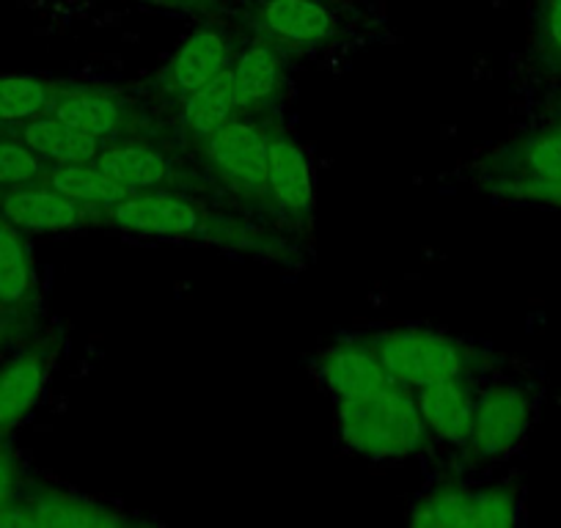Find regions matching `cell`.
Here are the masks:
<instances>
[{"label":"cell","mask_w":561,"mask_h":528,"mask_svg":"<svg viewBox=\"0 0 561 528\" xmlns=\"http://www.w3.org/2000/svg\"><path fill=\"white\" fill-rule=\"evenodd\" d=\"M320 377L328 391L336 397V402L369 397V393L399 386L360 336L344 338V342L328 347L320 355Z\"/></svg>","instance_id":"obj_16"},{"label":"cell","mask_w":561,"mask_h":528,"mask_svg":"<svg viewBox=\"0 0 561 528\" xmlns=\"http://www.w3.org/2000/svg\"><path fill=\"white\" fill-rule=\"evenodd\" d=\"M477 375H455L415 388V402L433 438L451 446H466L477 416Z\"/></svg>","instance_id":"obj_15"},{"label":"cell","mask_w":561,"mask_h":528,"mask_svg":"<svg viewBox=\"0 0 561 528\" xmlns=\"http://www.w3.org/2000/svg\"><path fill=\"white\" fill-rule=\"evenodd\" d=\"M234 89H231L229 69L220 72L213 83L202 85L191 96L180 102V122L191 149H198L215 129L224 127L231 116H237Z\"/></svg>","instance_id":"obj_20"},{"label":"cell","mask_w":561,"mask_h":528,"mask_svg":"<svg viewBox=\"0 0 561 528\" xmlns=\"http://www.w3.org/2000/svg\"><path fill=\"white\" fill-rule=\"evenodd\" d=\"M20 504L25 509V523L39 528H118L135 523L113 506L56 487L31 490L28 498Z\"/></svg>","instance_id":"obj_17"},{"label":"cell","mask_w":561,"mask_h":528,"mask_svg":"<svg viewBox=\"0 0 561 528\" xmlns=\"http://www.w3.org/2000/svg\"><path fill=\"white\" fill-rule=\"evenodd\" d=\"M267 196L270 209L304 226L314 213V180L304 147L280 124L267 129Z\"/></svg>","instance_id":"obj_10"},{"label":"cell","mask_w":561,"mask_h":528,"mask_svg":"<svg viewBox=\"0 0 561 528\" xmlns=\"http://www.w3.org/2000/svg\"><path fill=\"white\" fill-rule=\"evenodd\" d=\"M248 25L259 42L278 50H311L336 36V18L325 0H256Z\"/></svg>","instance_id":"obj_9"},{"label":"cell","mask_w":561,"mask_h":528,"mask_svg":"<svg viewBox=\"0 0 561 528\" xmlns=\"http://www.w3.org/2000/svg\"><path fill=\"white\" fill-rule=\"evenodd\" d=\"M267 129L259 116L237 113L193 152L229 193L256 207H270L267 196Z\"/></svg>","instance_id":"obj_5"},{"label":"cell","mask_w":561,"mask_h":528,"mask_svg":"<svg viewBox=\"0 0 561 528\" xmlns=\"http://www.w3.org/2000/svg\"><path fill=\"white\" fill-rule=\"evenodd\" d=\"M47 111L69 127L80 129L96 141H118L127 136H144L147 118L127 96L91 85H56Z\"/></svg>","instance_id":"obj_8"},{"label":"cell","mask_w":561,"mask_h":528,"mask_svg":"<svg viewBox=\"0 0 561 528\" xmlns=\"http://www.w3.org/2000/svg\"><path fill=\"white\" fill-rule=\"evenodd\" d=\"M231 58H234V47L224 31L215 25L196 28L171 56L160 80V91L165 100L182 102L202 85L213 83L220 72H226Z\"/></svg>","instance_id":"obj_12"},{"label":"cell","mask_w":561,"mask_h":528,"mask_svg":"<svg viewBox=\"0 0 561 528\" xmlns=\"http://www.w3.org/2000/svg\"><path fill=\"white\" fill-rule=\"evenodd\" d=\"M39 180L47 182L50 187H56V191H61L64 196L75 198V202L102 209L105 215L107 209L116 207V204L129 193L127 187H122L116 180H111L96 163L45 165Z\"/></svg>","instance_id":"obj_21"},{"label":"cell","mask_w":561,"mask_h":528,"mask_svg":"<svg viewBox=\"0 0 561 528\" xmlns=\"http://www.w3.org/2000/svg\"><path fill=\"white\" fill-rule=\"evenodd\" d=\"M18 490H20L18 466H14L12 455H9L7 449H0V509L18 498Z\"/></svg>","instance_id":"obj_26"},{"label":"cell","mask_w":561,"mask_h":528,"mask_svg":"<svg viewBox=\"0 0 561 528\" xmlns=\"http://www.w3.org/2000/svg\"><path fill=\"white\" fill-rule=\"evenodd\" d=\"M34 289L28 248L14 223L0 215V306H20Z\"/></svg>","instance_id":"obj_22"},{"label":"cell","mask_w":561,"mask_h":528,"mask_svg":"<svg viewBox=\"0 0 561 528\" xmlns=\"http://www.w3.org/2000/svg\"><path fill=\"white\" fill-rule=\"evenodd\" d=\"M534 58L542 72L561 78V0H539L537 3Z\"/></svg>","instance_id":"obj_24"},{"label":"cell","mask_w":561,"mask_h":528,"mask_svg":"<svg viewBox=\"0 0 561 528\" xmlns=\"http://www.w3.org/2000/svg\"><path fill=\"white\" fill-rule=\"evenodd\" d=\"M553 122L561 124V94H559V100H556V105H553Z\"/></svg>","instance_id":"obj_28"},{"label":"cell","mask_w":561,"mask_h":528,"mask_svg":"<svg viewBox=\"0 0 561 528\" xmlns=\"http://www.w3.org/2000/svg\"><path fill=\"white\" fill-rule=\"evenodd\" d=\"M23 141L47 165L94 163L102 149V141L69 127L61 118L53 116L50 111L25 122Z\"/></svg>","instance_id":"obj_19"},{"label":"cell","mask_w":561,"mask_h":528,"mask_svg":"<svg viewBox=\"0 0 561 528\" xmlns=\"http://www.w3.org/2000/svg\"><path fill=\"white\" fill-rule=\"evenodd\" d=\"M0 215L28 231H69L91 220H107L102 209L75 202L42 180L9 185L0 196Z\"/></svg>","instance_id":"obj_11"},{"label":"cell","mask_w":561,"mask_h":528,"mask_svg":"<svg viewBox=\"0 0 561 528\" xmlns=\"http://www.w3.org/2000/svg\"><path fill=\"white\" fill-rule=\"evenodd\" d=\"M520 487L515 482L466 484L449 479L421 495L410 509L419 528H510L520 520Z\"/></svg>","instance_id":"obj_6"},{"label":"cell","mask_w":561,"mask_h":528,"mask_svg":"<svg viewBox=\"0 0 561 528\" xmlns=\"http://www.w3.org/2000/svg\"><path fill=\"white\" fill-rule=\"evenodd\" d=\"M56 85L34 74H3L0 78V122H28L47 113Z\"/></svg>","instance_id":"obj_23"},{"label":"cell","mask_w":561,"mask_h":528,"mask_svg":"<svg viewBox=\"0 0 561 528\" xmlns=\"http://www.w3.org/2000/svg\"><path fill=\"white\" fill-rule=\"evenodd\" d=\"M107 220L129 234L144 237H202V240L251 245L256 242L234 229V223L215 218L198 198L187 196L180 187H158V191H133L107 209Z\"/></svg>","instance_id":"obj_4"},{"label":"cell","mask_w":561,"mask_h":528,"mask_svg":"<svg viewBox=\"0 0 561 528\" xmlns=\"http://www.w3.org/2000/svg\"><path fill=\"white\" fill-rule=\"evenodd\" d=\"M231 89H234L237 111L248 116L273 113L275 105L287 89V69H284V53L267 42H253L242 50H234L229 64Z\"/></svg>","instance_id":"obj_13"},{"label":"cell","mask_w":561,"mask_h":528,"mask_svg":"<svg viewBox=\"0 0 561 528\" xmlns=\"http://www.w3.org/2000/svg\"><path fill=\"white\" fill-rule=\"evenodd\" d=\"M94 163L129 193L182 187L174 160L147 136H127L102 144Z\"/></svg>","instance_id":"obj_14"},{"label":"cell","mask_w":561,"mask_h":528,"mask_svg":"<svg viewBox=\"0 0 561 528\" xmlns=\"http://www.w3.org/2000/svg\"><path fill=\"white\" fill-rule=\"evenodd\" d=\"M50 355L45 349H31L9 360L0 369V433L23 422L45 391Z\"/></svg>","instance_id":"obj_18"},{"label":"cell","mask_w":561,"mask_h":528,"mask_svg":"<svg viewBox=\"0 0 561 528\" xmlns=\"http://www.w3.org/2000/svg\"><path fill=\"white\" fill-rule=\"evenodd\" d=\"M360 338L382 360L388 375L410 391L444 377L479 375L493 364L490 353L479 349L477 344L430 328H382V331L360 333Z\"/></svg>","instance_id":"obj_2"},{"label":"cell","mask_w":561,"mask_h":528,"mask_svg":"<svg viewBox=\"0 0 561 528\" xmlns=\"http://www.w3.org/2000/svg\"><path fill=\"white\" fill-rule=\"evenodd\" d=\"M534 422V397L523 382L493 380L477 402L466 449L468 462H493L520 449Z\"/></svg>","instance_id":"obj_7"},{"label":"cell","mask_w":561,"mask_h":528,"mask_svg":"<svg viewBox=\"0 0 561 528\" xmlns=\"http://www.w3.org/2000/svg\"><path fill=\"white\" fill-rule=\"evenodd\" d=\"M336 424L344 446L366 460H402L433 444L427 422L421 416L410 388L339 400Z\"/></svg>","instance_id":"obj_1"},{"label":"cell","mask_w":561,"mask_h":528,"mask_svg":"<svg viewBox=\"0 0 561 528\" xmlns=\"http://www.w3.org/2000/svg\"><path fill=\"white\" fill-rule=\"evenodd\" d=\"M45 163L25 147V141H3L0 138V185H25L39 180Z\"/></svg>","instance_id":"obj_25"},{"label":"cell","mask_w":561,"mask_h":528,"mask_svg":"<svg viewBox=\"0 0 561 528\" xmlns=\"http://www.w3.org/2000/svg\"><path fill=\"white\" fill-rule=\"evenodd\" d=\"M479 180L501 202L561 209V124L495 149L479 165Z\"/></svg>","instance_id":"obj_3"},{"label":"cell","mask_w":561,"mask_h":528,"mask_svg":"<svg viewBox=\"0 0 561 528\" xmlns=\"http://www.w3.org/2000/svg\"><path fill=\"white\" fill-rule=\"evenodd\" d=\"M149 3H163V7L174 9H204L209 0H149Z\"/></svg>","instance_id":"obj_27"}]
</instances>
